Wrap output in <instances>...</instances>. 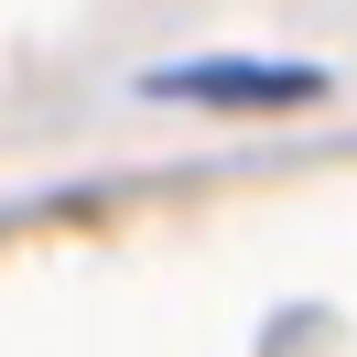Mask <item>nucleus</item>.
Returning <instances> with one entry per match:
<instances>
[{
    "label": "nucleus",
    "mask_w": 357,
    "mask_h": 357,
    "mask_svg": "<svg viewBox=\"0 0 357 357\" xmlns=\"http://www.w3.org/2000/svg\"><path fill=\"white\" fill-rule=\"evenodd\" d=\"M162 98H217V109H292V98H314L303 66H174L152 76Z\"/></svg>",
    "instance_id": "f257e3e1"
}]
</instances>
